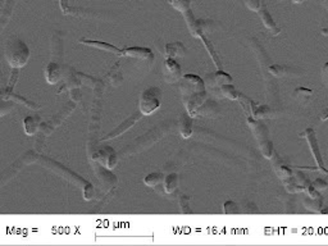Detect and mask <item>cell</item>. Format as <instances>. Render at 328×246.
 Returning <instances> with one entry per match:
<instances>
[{
	"instance_id": "cell-15",
	"label": "cell",
	"mask_w": 328,
	"mask_h": 246,
	"mask_svg": "<svg viewBox=\"0 0 328 246\" xmlns=\"http://www.w3.org/2000/svg\"><path fill=\"white\" fill-rule=\"evenodd\" d=\"M186 52V47L182 44L181 41H173L166 45V58H174L184 57Z\"/></svg>"
},
{
	"instance_id": "cell-1",
	"label": "cell",
	"mask_w": 328,
	"mask_h": 246,
	"mask_svg": "<svg viewBox=\"0 0 328 246\" xmlns=\"http://www.w3.org/2000/svg\"><path fill=\"white\" fill-rule=\"evenodd\" d=\"M179 90L182 93L186 112L195 118L198 115V110L206 101L208 91L205 88V82L198 74L187 73L179 81Z\"/></svg>"
},
{
	"instance_id": "cell-16",
	"label": "cell",
	"mask_w": 328,
	"mask_h": 246,
	"mask_svg": "<svg viewBox=\"0 0 328 246\" xmlns=\"http://www.w3.org/2000/svg\"><path fill=\"white\" fill-rule=\"evenodd\" d=\"M40 119H39L38 115H28L23 119V127H25L26 135H28V136L35 135L36 131L40 129Z\"/></svg>"
},
{
	"instance_id": "cell-27",
	"label": "cell",
	"mask_w": 328,
	"mask_h": 246,
	"mask_svg": "<svg viewBox=\"0 0 328 246\" xmlns=\"http://www.w3.org/2000/svg\"><path fill=\"white\" fill-rule=\"evenodd\" d=\"M171 3H172V6L177 9V11H179L181 13H184V14L187 13L189 11H191L190 0H171Z\"/></svg>"
},
{
	"instance_id": "cell-34",
	"label": "cell",
	"mask_w": 328,
	"mask_h": 246,
	"mask_svg": "<svg viewBox=\"0 0 328 246\" xmlns=\"http://www.w3.org/2000/svg\"><path fill=\"white\" fill-rule=\"evenodd\" d=\"M319 119L323 120V122L328 119V108H324V109L319 113Z\"/></svg>"
},
{
	"instance_id": "cell-23",
	"label": "cell",
	"mask_w": 328,
	"mask_h": 246,
	"mask_svg": "<svg viewBox=\"0 0 328 246\" xmlns=\"http://www.w3.org/2000/svg\"><path fill=\"white\" fill-rule=\"evenodd\" d=\"M304 204H305V207H307L309 211L319 212L320 213V211H322V205H323V199L320 196L315 197V199L308 196V199L304 200Z\"/></svg>"
},
{
	"instance_id": "cell-7",
	"label": "cell",
	"mask_w": 328,
	"mask_h": 246,
	"mask_svg": "<svg viewBox=\"0 0 328 246\" xmlns=\"http://www.w3.org/2000/svg\"><path fill=\"white\" fill-rule=\"evenodd\" d=\"M142 115H144V114H142V113L140 112V110H138V112H135L133 114H131L130 117L127 118V119L123 120V122L121 123L120 126L117 127V129H114L113 131L111 132V134H108L106 136H104L103 141H108V140L116 139V137H118V136H121L122 134H125V132L127 131V130H130L131 127H132L133 125H135V123L137 122V120H140V118H141Z\"/></svg>"
},
{
	"instance_id": "cell-11",
	"label": "cell",
	"mask_w": 328,
	"mask_h": 246,
	"mask_svg": "<svg viewBox=\"0 0 328 246\" xmlns=\"http://www.w3.org/2000/svg\"><path fill=\"white\" fill-rule=\"evenodd\" d=\"M63 76V69L62 67L59 66L55 62H50L45 68V78L48 81V84L50 85H54L57 82H59L62 79Z\"/></svg>"
},
{
	"instance_id": "cell-9",
	"label": "cell",
	"mask_w": 328,
	"mask_h": 246,
	"mask_svg": "<svg viewBox=\"0 0 328 246\" xmlns=\"http://www.w3.org/2000/svg\"><path fill=\"white\" fill-rule=\"evenodd\" d=\"M272 159H273L274 171H276L277 176H278L281 180L286 181V180H288V178L293 177L294 172L288 164H286L282 159L278 158V156H277V154H274V155L272 156Z\"/></svg>"
},
{
	"instance_id": "cell-33",
	"label": "cell",
	"mask_w": 328,
	"mask_h": 246,
	"mask_svg": "<svg viewBox=\"0 0 328 246\" xmlns=\"http://www.w3.org/2000/svg\"><path fill=\"white\" fill-rule=\"evenodd\" d=\"M295 91L298 95H304V96H310L313 94V91L310 90V89H307V88H298Z\"/></svg>"
},
{
	"instance_id": "cell-4",
	"label": "cell",
	"mask_w": 328,
	"mask_h": 246,
	"mask_svg": "<svg viewBox=\"0 0 328 246\" xmlns=\"http://www.w3.org/2000/svg\"><path fill=\"white\" fill-rule=\"evenodd\" d=\"M92 161H96V163L101 164L103 167L113 170L118 164V154L111 146H100L95 153L92 154Z\"/></svg>"
},
{
	"instance_id": "cell-26",
	"label": "cell",
	"mask_w": 328,
	"mask_h": 246,
	"mask_svg": "<svg viewBox=\"0 0 328 246\" xmlns=\"http://www.w3.org/2000/svg\"><path fill=\"white\" fill-rule=\"evenodd\" d=\"M223 213L227 214V216H233V214H239L240 213V208L239 205L236 204L232 200H228L223 204Z\"/></svg>"
},
{
	"instance_id": "cell-12",
	"label": "cell",
	"mask_w": 328,
	"mask_h": 246,
	"mask_svg": "<svg viewBox=\"0 0 328 246\" xmlns=\"http://www.w3.org/2000/svg\"><path fill=\"white\" fill-rule=\"evenodd\" d=\"M258 13H259V16H261L262 21H263V25L264 27L267 28V30L271 31L273 35H278L279 33V27L277 26V23L274 22V19L272 18L271 13L268 12V9H267L266 6H262V8L258 11Z\"/></svg>"
},
{
	"instance_id": "cell-30",
	"label": "cell",
	"mask_w": 328,
	"mask_h": 246,
	"mask_svg": "<svg viewBox=\"0 0 328 246\" xmlns=\"http://www.w3.org/2000/svg\"><path fill=\"white\" fill-rule=\"evenodd\" d=\"M245 4L252 12H258L262 8V0H245Z\"/></svg>"
},
{
	"instance_id": "cell-29",
	"label": "cell",
	"mask_w": 328,
	"mask_h": 246,
	"mask_svg": "<svg viewBox=\"0 0 328 246\" xmlns=\"http://www.w3.org/2000/svg\"><path fill=\"white\" fill-rule=\"evenodd\" d=\"M9 99H12V100L14 101V103H23V104L25 105H27L28 108H32V109H39V105H36V104H33L32 101H30V100H27V99H25V98H22V96H18V95H12L11 94V96H9Z\"/></svg>"
},
{
	"instance_id": "cell-22",
	"label": "cell",
	"mask_w": 328,
	"mask_h": 246,
	"mask_svg": "<svg viewBox=\"0 0 328 246\" xmlns=\"http://www.w3.org/2000/svg\"><path fill=\"white\" fill-rule=\"evenodd\" d=\"M213 78H214V82L215 85L217 86H222V85H226V84H232L233 82V78L231 74H228L227 72L222 71V69H220L218 72H215L214 74H213Z\"/></svg>"
},
{
	"instance_id": "cell-8",
	"label": "cell",
	"mask_w": 328,
	"mask_h": 246,
	"mask_svg": "<svg viewBox=\"0 0 328 246\" xmlns=\"http://www.w3.org/2000/svg\"><path fill=\"white\" fill-rule=\"evenodd\" d=\"M247 125H249L250 130L254 134L255 139L258 140V142L266 141V140H269L268 135V129L264 123L261 122V119H255L254 117H247Z\"/></svg>"
},
{
	"instance_id": "cell-2",
	"label": "cell",
	"mask_w": 328,
	"mask_h": 246,
	"mask_svg": "<svg viewBox=\"0 0 328 246\" xmlns=\"http://www.w3.org/2000/svg\"><path fill=\"white\" fill-rule=\"evenodd\" d=\"M30 48L21 38L12 37L6 44V58L9 66L13 68H22L27 64L30 59Z\"/></svg>"
},
{
	"instance_id": "cell-20",
	"label": "cell",
	"mask_w": 328,
	"mask_h": 246,
	"mask_svg": "<svg viewBox=\"0 0 328 246\" xmlns=\"http://www.w3.org/2000/svg\"><path fill=\"white\" fill-rule=\"evenodd\" d=\"M215 113H218V107L214 101H205L198 110V114L206 115V117L214 115Z\"/></svg>"
},
{
	"instance_id": "cell-36",
	"label": "cell",
	"mask_w": 328,
	"mask_h": 246,
	"mask_svg": "<svg viewBox=\"0 0 328 246\" xmlns=\"http://www.w3.org/2000/svg\"><path fill=\"white\" fill-rule=\"evenodd\" d=\"M294 3H303V2H305V0H293Z\"/></svg>"
},
{
	"instance_id": "cell-19",
	"label": "cell",
	"mask_w": 328,
	"mask_h": 246,
	"mask_svg": "<svg viewBox=\"0 0 328 246\" xmlns=\"http://www.w3.org/2000/svg\"><path fill=\"white\" fill-rule=\"evenodd\" d=\"M272 109L268 105H258L255 104L254 109H252V117L255 119H266V118L272 117Z\"/></svg>"
},
{
	"instance_id": "cell-17",
	"label": "cell",
	"mask_w": 328,
	"mask_h": 246,
	"mask_svg": "<svg viewBox=\"0 0 328 246\" xmlns=\"http://www.w3.org/2000/svg\"><path fill=\"white\" fill-rule=\"evenodd\" d=\"M163 185H164V190H166L167 194H172L178 186V175L177 173L167 175L164 177V181H163Z\"/></svg>"
},
{
	"instance_id": "cell-35",
	"label": "cell",
	"mask_w": 328,
	"mask_h": 246,
	"mask_svg": "<svg viewBox=\"0 0 328 246\" xmlns=\"http://www.w3.org/2000/svg\"><path fill=\"white\" fill-rule=\"evenodd\" d=\"M320 213H322V214H325V216H327V214H328V207H327V208L322 209V211H320Z\"/></svg>"
},
{
	"instance_id": "cell-5",
	"label": "cell",
	"mask_w": 328,
	"mask_h": 246,
	"mask_svg": "<svg viewBox=\"0 0 328 246\" xmlns=\"http://www.w3.org/2000/svg\"><path fill=\"white\" fill-rule=\"evenodd\" d=\"M163 76H164V79L167 82H169V84L181 81V78L184 77V73H182L181 66L178 64V62H176L174 58H166L164 66H163Z\"/></svg>"
},
{
	"instance_id": "cell-18",
	"label": "cell",
	"mask_w": 328,
	"mask_h": 246,
	"mask_svg": "<svg viewBox=\"0 0 328 246\" xmlns=\"http://www.w3.org/2000/svg\"><path fill=\"white\" fill-rule=\"evenodd\" d=\"M221 93H222L223 96L228 98L230 100H239L241 93L237 91V89L232 85V84H226V85H222L220 88Z\"/></svg>"
},
{
	"instance_id": "cell-32",
	"label": "cell",
	"mask_w": 328,
	"mask_h": 246,
	"mask_svg": "<svg viewBox=\"0 0 328 246\" xmlns=\"http://www.w3.org/2000/svg\"><path fill=\"white\" fill-rule=\"evenodd\" d=\"M322 81L324 84V86L328 88V63H325L324 66L322 67Z\"/></svg>"
},
{
	"instance_id": "cell-3",
	"label": "cell",
	"mask_w": 328,
	"mask_h": 246,
	"mask_svg": "<svg viewBox=\"0 0 328 246\" xmlns=\"http://www.w3.org/2000/svg\"><path fill=\"white\" fill-rule=\"evenodd\" d=\"M160 96L162 91L159 88H148L142 91L138 101V109L144 115H150L160 108Z\"/></svg>"
},
{
	"instance_id": "cell-28",
	"label": "cell",
	"mask_w": 328,
	"mask_h": 246,
	"mask_svg": "<svg viewBox=\"0 0 328 246\" xmlns=\"http://www.w3.org/2000/svg\"><path fill=\"white\" fill-rule=\"evenodd\" d=\"M268 72L273 74L274 77H282L287 72V68L285 66H281V64H272V66L268 67Z\"/></svg>"
},
{
	"instance_id": "cell-14",
	"label": "cell",
	"mask_w": 328,
	"mask_h": 246,
	"mask_svg": "<svg viewBox=\"0 0 328 246\" xmlns=\"http://www.w3.org/2000/svg\"><path fill=\"white\" fill-rule=\"evenodd\" d=\"M80 43L85 45H89V47L98 48V49L104 50V52L114 53V54H118V55H123V52H125V50L118 49V48L114 47V45L108 44V43H103V41H94V40H87V38H81Z\"/></svg>"
},
{
	"instance_id": "cell-10",
	"label": "cell",
	"mask_w": 328,
	"mask_h": 246,
	"mask_svg": "<svg viewBox=\"0 0 328 246\" xmlns=\"http://www.w3.org/2000/svg\"><path fill=\"white\" fill-rule=\"evenodd\" d=\"M193 119L194 118L191 117L187 112L179 114L178 129H179V132H181V136L184 137V139H189V137H191V135H193V131H194Z\"/></svg>"
},
{
	"instance_id": "cell-6",
	"label": "cell",
	"mask_w": 328,
	"mask_h": 246,
	"mask_svg": "<svg viewBox=\"0 0 328 246\" xmlns=\"http://www.w3.org/2000/svg\"><path fill=\"white\" fill-rule=\"evenodd\" d=\"M300 136L305 137V139H307L308 145H309L310 151H312L313 158H314L315 163H317V166L320 168V170L324 171V164H323L322 154H320L319 145H318V140H317V136H315L314 130H312V129L305 130V131H304L303 134L300 135Z\"/></svg>"
},
{
	"instance_id": "cell-21",
	"label": "cell",
	"mask_w": 328,
	"mask_h": 246,
	"mask_svg": "<svg viewBox=\"0 0 328 246\" xmlns=\"http://www.w3.org/2000/svg\"><path fill=\"white\" fill-rule=\"evenodd\" d=\"M163 181H164V175L160 172L149 173V175L144 178V183L149 187L158 186V185H159V183H162Z\"/></svg>"
},
{
	"instance_id": "cell-24",
	"label": "cell",
	"mask_w": 328,
	"mask_h": 246,
	"mask_svg": "<svg viewBox=\"0 0 328 246\" xmlns=\"http://www.w3.org/2000/svg\"><path fill=\"white\" fill-rule=\"evenodd\" d=\"M259 150H261V153L263 154L264 158H267V159H272V156L276 154L274 153V148H273V144H272L271 139L261 142V144H259Z\"/></svg>"
},
{
	"instance_id": "cell-13",
	"label": "cell",
	"mask_w": 328,
	"mask_h": 246,
	"mask_svg": "<svg viewBox=\"0 0 328 246\" xmlns=\"http://www.w3.org/2000/svg\"><path fill=\"white\" fill-rule=\"evenodd\" d=\"M123 55H128V57L137 58V59L141 60H152L154 58V54L150 49L148 48H141V47H133V48H127L123 52Z\"/></svg>"
},
{
	"instance_id": "cell-37",
	"label": "cell",
	"mask_w": 328,
	"mask_h": 246,
	"mask_svg": "<svg viewBox=\"0 0 328 246\" xmlns=\"http://www.w3.org/2000/svg\"><path fill=\"white\" fill-rule=\"evenodd\" d=\"M60 2H62V0H60Z\"/></svg>"
},
{
	"instance_id": "cell-31",
	"label": "cell",
	"mask_w": 328,
	"mask_h": 246,
	"mask_svg": "<svg viewBox=\"0 0 328 246\" xmlns=\"http://www.w3.org/2000/svg\"><path fill=\"white\" fill-rule=\"evenodd\" d=\"M312 185L318 190V191H320V190H325L328 187V182H325V181L322 180V178H318V180H315Z\"/></svg>"
},
{
	"instance_id": "cell-25",
	"label": "cell",
	"mask_w": 328,
	"mask_h": 246,
	"mask_svg": "<svg viewBox=\"0 0 328 246\" xmlns=\"http://www.w3.org/2000/svg\"><path fill=\"white\" fill-rule=\"evenodd\" d=\"M190 196H187V195H181L178 200L179 204V211H181L182 214H191L193 213V209L190 208Z\"/></svg>"
}]
</instances>
